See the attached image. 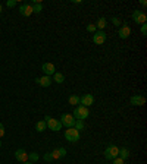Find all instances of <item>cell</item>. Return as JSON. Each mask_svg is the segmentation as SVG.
Returning a JSON list of instances; mask_svg holds the SVG:
<instances>
[{
  "label": "cell",
  "mask_w": 147,
  "mask_h": 164,
  "mask_svg": "<svg viewBox=\"0 0 147 164\" xmlns=\"http://www.w3.org/2000/svg\"><path fill=\"white\" fill-rule=\"evenodd\" d=\"M72 116L75 120H85V119L90 116V110L88 107H84V105H78L75 110H74Z\"/></svg>",
  "instance_id": "6da1fadb"
},
{
  "label": "cell",
  "mask_w": 147,
  "mask_h": 164,
  "mask_svg": "<svg viewBox=\"0 0 147 164\" xmlns=\"http://www.w3.org/2000/svg\"><path fill=\"white\" fill-rule=\"evenodd\" d=\"M44 122H46L47 128H49L50 131L59 132L60 129H62V123H60L59 120H56V119L50 117V116H44Z\"/></svg>",
  "instance_id": "7a4b0ae2"
},
{
  "label": "cell",
  "mask_w": 147,
  "mask_h": 164,
  "mask_svg": "<svg viewBox=\"0 0 147 164\" xmlns=\"http://www.w3.org/2000/svg\"><path fill=\"white\" fill-rule=\"evenodd\" d=\"M65 138H66V141L74 144V142L80 141V131H77L75 128H68L65 131Z\"/></svg>",
  "instance_id": "3957f363"
},
{
  "label": "cell",
  "mask_w": 147,
  "mask_h": 164,
  "mask_svg": "<svg viewBox=\"0 0 147 164\" xmlns=\"http://www.w3.org/2000/svg\"><path fill=\"white\" fill-rule=\"evenodd\" d=\"M103 154H105V158H106V160H113V158H116L119 155V148H118L116 145H109Z\"/></svg>",
  "instance_id": "277c9868"
},
{
  "label": "cell",
  "mask_w": 147,
  "mask_h": 164,
  "mask_svg": "<svg viewBox=\"0 0 147 164\" xmlns=\"http://www.w3.org/2000/svg\"><path fill=\"white\" fill-rule=\"evenodd\" d=\"M59 122L62 123V126H66V128H74V125H75V119H74V116L69 114V113L62 114Z\"/></svg>",
  "instance_id": "5b68a950"
},
{
  "label": "cell",
  "mask_w": 147,
  "mask_h": 164,
  "mask_svg": "<svg viewBox=\"0 0 147 164\" xmlns=\"http://www.w3.org/2000/svg\"><path fill=\"white\" fill-rule=\"evenodd\" d=\"M133 21L135 24H141V25H144L147 21V15L144 12H141V10H134L133 12Z\"/></svg>",
  "instance_id": "8992f818"
},
{
  "label": "cell",
  "mask_w": 147,
  "mask_h": 164,
  "mask_svg": "<svg viewBox=\"0 0 147 164\" xmlns=\"http://www.w3.org/2000/svg\"><path fill=\"white\" fill-rule=\"evenodd\" d=\"M106 34H105V31H96V32L93 34V41L94 44H97V46H100V44H103L105 41H106Z\"/></svg>",
  "instance_id": "52a82bcc"
},
{
  "label": "cell",
  "mask_w": 147,
  "mask_h": 164,
  "mask_svg": "<svg viewBox=\"0 0 147 164\" xmlns=\"http://www.w3.org/2000/svg\"><path fill=\"white\" fill-rule=\"evenodd\" d=\"M41 69H43V72H44V75H46V76L54 75V72H56V67H54V65H53V63H49V62L43 63V65H41Z\"/></svg>",
  "instance_id": "ba28073f"
},
{
  "label": "cell",
  "mask_w": 147,
  "mask_h": 164,
  "mask_svg": "<svg viewBox=\"0 0 147 164\" xmlns=\"http://www.w3.org/2000/svg\"><path fill=\"white\" fill-rule=\"evenodd\" d=\"M94 103V97L91 94H84L82 97H80V104L84 105V107H88Z\"/></svg>",
  "instance_id": "9c48e42d"
},
{
  "label": "cell",
  "mask_w": 147,
  "mask_h": 164,
  "mask_svg": "<svg viewBox=\"0 0 147 164\" xmlns=\"http://www.w3.org/2000/svg\"><path fill=\"white\" fill-rule=\"evenodd\" d=\"M129 103L131 105H144L146 104V98H144V95H133L131 100H129Z\"/></svg>",
  "instance_id": "30bf717a"
},
{
  "label": "cell",
  "mask_w": 147,
  "mask_h": 164,
  "mask_svg": "<svg viewBox=\"0 0 147 164\" xmlns=\"http://www.w3.org/2000/svg\"><path fill=\"white\" fill-rule=\"evenodd\" d=\"M19 13L22 15V16H31L33 15V7H31V5H28V3H25V5H21L19 7Z\"/></svg>",
  "instance_id": "8fae6325"
},
{
  "label": "cell",
  "mask_w": 147,
  "mask_h": 164,
  "mask_svg": "<svg viewBox=\"0 0 147 164\" xmlns=\"http://www.w3.org/2000/svg\"><path fill=\"white\" fill-rule=\"evenodd\" d=\"M15 158H16L19 163H25L28 160V154L25 152V150L19 148V150H16V152H15Z\"/></svg>",
  "instance_id": "7c38bea8"
},
{
  "label": "cell",
  "mask_w": 147,
  "mask_h": 164,
  "mask_svg": "<svg viewBox=\"0 0 147 164\" xmlns=\"http://www.w3.org/2000/svg\"><path fill=\"white\" fill-rule=\"evenodd\" d=\"M35 82H37L38 85H41V86H44V88H47V86L52 85V78L44 75V76H41V78H35Z\"/></svg>",
  "instance_id": "4fadbf2b"
},
{
  "label": "cell",
  "mask_w": 147,
  "mask_h": 164,
  "mask_svg": "<svg viewBox=\"0 0 147 164\" xmlns=\"http://www.w3.org/2000/svg\"><path fill=\"white\" fill-rule=\"evenodd\" d=\"M129 34H131V28H129L128 25H122L119 28V31H118V35H119V38H122V40L128 38Z\"/></svg>",
  "instance_id": "5bb4252c"
},
{
  "label": "cell",
  "mask_w": 147,
  "mask_h": 164,
  "mask_svg": "<svg viewBox=\"0 0 147 164\" xmlns=\"http://www.w3.org/2000/svg\"><path fill=\"white\" fill-rule=\"evenodd\" d=\"M50 154H52V158H53V160H59V158H62V157H65V155H66V150H65L63 147H60V148L54 150V151L50 152Z\"/></svg>",
  "instance_id": "9a60e30c"
},
{
  "label": "cell",
  "mask_w": 147,
  "mask_h": 164,
  "mask_svg": "<svg viewBox=\"0 0 147 164\" xmlns=\"http://www.w3.org/2000/svg\"><path fill=\"white\" fill-rule=\"evenodd\" d=\"M53 81L56 82V84H63V82H65V75L60 73V72H54Z\"/></svg>",
  "instance_id": "2e32d148"
},
{
  "label": "cell",
  "mask_w": 147,
  "mask_h": 164,
  "mask_svg": "<svg viewBox=\"0 0 147 164\" xmlns=\"http://www.w3.org/2000/svg\"><path fill=\"white\" fill-rule=\"evenodd\" d=\"M94 25H96V28H99V31H103V29L106 28V25H107V24H106V19H105V18H100V19L94 24Z\"/></svg>",
  "instance_id": "e0dca14e"
},
{
  "label": "cell",
  "mask_w": 147,
  "mask_h": 164,
  "mask_svg": "<svg viewBox=\"0 0 147 164\" xmlns=\"http://www.w3.org/2000/svg\"><path fill=\"white\" fill-rule=\"evenodd\" d=\"M47 129V125L44 120H40V122H37V125H35V131L37 132H44Z\"/></svg>",
  "instance_id": "ac0fdd59"
},
{
  "label": "cell",
  "mask_w": 147,
  "mask_h": 164,
  "mask_svg": "<svg viewBox=\"0 0 147 164\" xmlns=\"http://www.w3.org/2000/svg\"><path fill=\"white\" fill-rule=\"evenodd\" d=\"M118 157L122 158V160L125 161V160L129 157V150H128V148H121V150H119V155H118Z\"/></svg>",
  "instance_id": "d6986e66"
},
{
  "label": "cell",
  "mask_w": 147,
  "mask_h": 164,
  "mask_svg": "<svg viewBox=\"0 0 147 164\" xmlns=\"http://www.w3.org/2000/svg\"><path fill=\"white\" fill-rule=\"evenodd\" d=\"M31 7H33V13L43 12V3H34V5H31Z\"/></svg>",
  "instance_id": "ffe728a7"
},
{
  "label": "cell",
  "mask_w": 147,
  "mask_h": 164,
  "mask_svg": "<svg viewBox=\"0 0 147 164\" xmlns=\"http://www.w3.org/2000/svg\"><path fill=\"white\" fill-rule=\"evenodd\" d=\"M68 101H69V104L71 105H78L80 104V97H78V95H71Z\"/></svg>",
  "instance_id": "44dd1931"
},
{
  "label": "cell",
  "mask_w": 147,
  "mask_h": 164,
  "mask_svg": "<svg viewBox=\"0 0 147 164\" xmlns=\"http://www.w3.org/2000/svg\"><path fill=\"white\" fill-rule=\"evenodd\" d=\"M74 128H75L77 131H82V129L85 128V125H84V120H75V125H74Z\"/></svg>",
  "instance_id": "7402d4cb"
},
{
  "label": "cell",
  "mask_w": 147,
  "mask_h": 164,
  "mask_svg": "<svg viewBox=\"0 0 147 164\" xmlns=\"http://www.w3.org/2000/svg\"><path fill=\"white\" fill-rule=\"evenodd\" d=\"M28 158L31 160V163H35V161H38L40 155H38L37 152H31V154H28Z\"/></svg>",
  "instance_id": "603a6c76"
},
{
  "label": "cell",
  "mask_w": 147,
  "mask_h": 164,
  "mask_svg": "<svg viewBox=\"0 0 147 164\" xmlns=\"http://www.w3.org/2000/svg\"><path fill=\"white\" fill-rule=\"evenodd\" d=\"M96 29H97V28H96V25H94V24H88V25H87V31H88V32L94 34V32H96Z\"/></svg>",
  "instance_id": "cb8c5ba5"
},
{
  "label": "cell",
  "mask_w": 147,
  "mask_h": 164,
  "mask_svg": "<svg viewBox=\"0 0 147 164\" xmlns=\"http://www.w3.org/2000/svg\"><path fill=\"white\" fill-rule=\"evenodd\" d=\"M112 24H113V25H116V26H119L122 22H121V19L118 18V16H113V18H112Z\"/></svg>",
  "instance_id": "d4e9b609"
},
{
  "label": "cell",
  "mask_w": 147,
  "mask_h": 164,
  "mask_svg": "<svg viewBox=\"0 0 147 164\" xmlns=\"http://www.w3.org/2000/svg\"><path fill=\"white\" fill-rule=\"evenodd\" d=\"M16 3H18L16 0H7V2H6V6L7 7H14V6H16Z\"/></svg>",
  "instance_id": "484cf974"
},
{
  "label": "cell",
  "mask_w": 147,
  "mask_h": 164,
  "mask_svg": "<svg viewBox=\"0 0 147 164\" xmlns=\"http://www.w3.org/2000/svg\"><path fill=\"white\" fill-rule=\"evenodd\" d=\"M141 35H144V37L147 35V24L141 25Z\"/></svg>",
  "instance_id": "4316f807"
},
{
  "label": "cell",
  "mask_w": 147,
  "mask_h": 164,
  "mask_svg": "<svg viewBox=\"0 0 147 164\" xmlns=\"http://www.w3.org/2000/svg\"><path fill=\"white\" fill-rule=\"evenodd\" d=\"M112 161H113V164H124V163H125V161H124V160H122V158H119V157L113 158V160H112Z\"/></svg>",
  "instance_id": "83f0119b"
},
{
  "label": "cell",
  "mask_w": 147,
  "mask_h": 164,
  "mask_svg": "<svg viewBox=\"0 0 147 164\" xmlns=\"http://www.w3.org/2000/svg\"><path fill=\"white\" fill-rule=\"evenodd\" d=\"M5 136V126L0 123V138H3Z\"/></svg>",
  "instance_id": "f1b7e54d"
},
{
  "label": "cell",
  "mask_w": 147,
  "mask_h": 164,
  "mask_svg": "<svg viewBox=\"0 0 147 164\" xmlns=\"http://www.w3.org/2000/svg\"><path fill=\"white\" fill-rule=\"evenodd\" d=\"M44 160H46V161H53V158H52V154H44Z\"/></svg>",
  "instance_id": "f546056e"
},
{
  "label": "cell",
  "mask_w": 147,
  "mask_h": 164,
  "mask_svg": "<svg viewBox=\"0 0 147 164\" xmlns=\"http://www.w3.org/2000/svg\"><path fill=\"white\" fill-rule=\"evenodd\" d=\"M140 3H141V6H146V5H147V2H146V0H141Z\"/></svg>",
  "instance_id": "4dcf8cb0"
},
{
  "label": "cell",
  "mask_w": 147,
  "mask_h": 164,
  "mask_svg": "<svg viewBox=\"0 0 147 164\" xmlns=\"http://www.w3.org/2000/svg\"><path fill=\"white\" fill-rule=\"evenodd\" d=\"M22 164H34V163H31V161H25V163H22Z\"/></svg>",
  "instance_id": "1f68e13d"
},
{
  "label": "cell",
  "mask_w": 147,
  "mask_h": 164,
  "mask_svg": "<svg viewBox=\"0 0 147 164\" xmlns=\"http://www.w3.org/2000/svg\"><path fill=\"white\" fill-rule=\"evenodd\" d=\"M0 13H2V5H0Z\"/></svg>",
  "instance_id": "d6a6232c"
},
{
  "label": "cell",
  "mask_w": 147,
  "mask_h": 164,
  "mask_svg": "<svg viewBox=\"0 0 147 164\" xmlns=\"http://www.w3.org/2000/svg\"><path fill=\"white\" fill-rule=\"evenodd\" d=\"M0 148H2V141H0Z\"/></svg>",
  "instance_id": "836d02e7"
}]
</instances>
